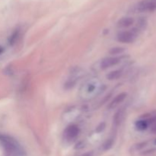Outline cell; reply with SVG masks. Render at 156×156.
Here are the masks:
<instances>
[{
    "instance_id": "obj_11",
    "label": "cell",
    "mask_w": 156,
    "mask_h": 156,
    "mask_svg": "<svg viewBox=\"0 0 156 156\" xmlns=\"http://www.w3.org/2000/svg\"><path fill=\"white\" fill-rule=\"evenodd\" d=\"M123 111H119L114 117V124H115V126H117L120 125V123H121L122 120H123Z\"/></svg>"
},
{
    "instance_id": "obj_9",
    "label": "cell",
    "mask_w": 156,
    "mask_h": 156,
    "mask_svg": "<svg viewBox=\"0 0 156 156\" xmlns=\"http://www.w3.org/2000/svg\"><path fill=\"white\" fill-rule=\"evenodd\" d=\"M122 76V71L121 70H114V71L111 72L107 75V79L108 80H116L118 79L120 76Z\"/></svg>"
},
{
    "instance_id": "obj_12",
    "label": "cell",
    "mask_w": 156,
    "mask_h": 156,
    "mask_svg": "<svg viewBox=\"0 0 156 156\" xmlns=\"http://www.w3.org/2000/svg\"><path fill=\"white\" fill-rule=\"evenodd\" d=\"M124 48L123 47H113L110 50L109 53L112 55H117V54H120V53H123L124 52Z\"/></svg>"
},
{
    "instance_id": "obj_5",
    "label": "cell",
    "mask_w": 156,
    "mask_h": 156,
    "mask_svg": "<svg viewBox=\"0 0 156 156\" xmlns=\"http://www.w3.org/2000/svg\"><path fill=\"white\" fill-rule=\"evenodd\" d=\"M120 62V59L118 57H106L104 58L101 62V68L102 69L112 67L114 66L117 65Z\"/></svg>"
},
{
    "instance_id": "obj_6",
    "label": "cell",
    "mask_w": 156,
    "mask_h": 156,
    "mask_svg": "<svg viewBox=\"0 0 156 156\" xmlns=\"http://www.w3.org/2000/svg\"><path fill=\"white\" fill-rule=\"evenodd\" d=\"M126 95H127V94H126V93L123 92V93H120V94H119L118 95L116 96V97L114 98V100L110 103V105L108 106L109 109H114V108H117L120 103H122V102L125 100V98H126Z\"/></svg>"
},
{
    "instance_id": "obj_15",
    "label": "cell",
    "mask_w": 156,
    "mask_h": 156,
    "mask_svg": "<svg viewBox=\"0 0 156 156\" xmlns=\"http://www.w3.org/2000/svg\"><path fill=\"white\" fill-rule=\"evenodd\" d=\"M81 156H93V152H86V153L83 154V155H82Z\"/></svg>"
},
{
    "instance_id": "obj_13",
    "label": "cell",
    "mask_w": 156,
    "mask_h": 156,
    "mask_svg": "<svg viewBox=\"0 0 156 156\" xmlns=\"http://www.w3.org/2000/svg\"><path fill=\"white\" fill-rule=\"evenodd\" d=\"M113 144H114V140L113 139H109V140H107L103 145V149L104 150H108V149H111L112 147Z\"/></svg>"
},
{
    "instance_id": "obj_16",
    "label": "cell",
    "mask_w": 156,
    "mask_h": 156,
    "mask_svg": "<svg viewBox=\"0 0 156 156\" xmlns=\"http://www.w3.org/2000/svg\"><path fill=\"white\" fill-rule=\"evenodd\" d=\"M3 52H4V48H3L2 47H1V46H0V55H1L2 53H3Z\"/></svg>"
},
{
    "instance_id": "obj_7",
    "label": "cell",
    "mask_w": 156,
    "mask_h": 156,
    "mask_svg": "<svg viewBox=\"0 0 156 156\" xmlns=\"http://www.w3.org/2000/svg\"><path fill=\"white\" fill-rule=\"evenodd\" d=\"M134 23V19L131 17H124L120 19L117 22V27H120V28H125V27H128L129 26L133 25Z\"/></svg>"
},
{
    "instance_id": "obj_2",
    "label": "cell",
    "mask_w": 156,
    "mask_h": 156,
    "mask_svg": "<svg viewBox=\"0 0 156 156\" xmlns=\"http://www.w3.org/2000/svg\"><path fill=\"white\" fill-rule=\"evenodd\" d=\"M139 32L140 31L136 28L133 29L132 30L122 31L117 35V40L123 44H130L136 39Z\"/></svg>"
},
{
    "instance_id": "obj_1",
    "label": "cell",
    "mask_w": 156,
    "mask_h": 156,
    "mask_svg": "<svg viewBox=\"0 0 156 156\" xmlns=\"http://www.w3.org/2000/svg\"><path fill=\"white\" fill-rule=\"evenodd\" d=\"M0 140L5 148L6 156H24V150L15 140L8 136H2Z\"/></svg>"
},
{
    "instance_id": "obj_17",
    "label": "cell",
    "mask_w": 156,
    "mask_h": 156,
    "mask_svg": "<svg viewBox=\"0 0 156 156\" xmlns=\"http://www.w3.org/2000/svg\"><path fill=\"white\" fill-rule=\"evenodd\" d=\"M154 144H155V145H156V140H155V142H154Z\"/></svg>"
},
{
    "instance_id": "obj_10",
    "label": "cell",
    "mask_w": 156,
    "mask_h": 156,
    "mask_svg": "<svg viewBox=\"0 0 156 156\" xmlns=\"http://www.w3.org/2000/svg\"><path fill=\"white\" fill-rule=\"evenodd\" d=\"M19 35H20V30L18 29L15 30L13 33L11 34V36L9 37V43L10 45H14L15 43L18 41V37H19Z\"/></svg>"
},
{
    "instance_id": "obj_3",
    "label": "cell",
    "mask_w": 156,
    "mask_h": 156,
    "mask_svg": "<svg viewBox=\"0 0 156 156\" xmlns=\"http://www.w3.org/2000/svg\"><path fill=\"white\" fill-rule=\"evenodd\" d=\"M138 12H152L156 11V0H143L136 5Z\"/></svg>"
},
{
    "instance_id": "obj_14",
    "label": "cell",
    "mask_w": 156,
    "mask_h": 156,
    "mask_svg": "<svg viewBox=\"0 0 156 156\" xmlns=\"http://www.w3.org/2000/svg\"><path fill=\"white\" fill-rule=\"evenodd\" d=\"M151 132H152V133L156 134V123H155V124L154 125V126L152 127V129H151Z\"/></svg>"
},
{
    "instance_id": "obj_8",
    "label": "cell",
    "mask_w": 156,
    "mask_h": 156,
    "mask_svg": "<svg viewBox=\"0 0 156 156\" xmlns=\"http://www.w3.org/2000/svg\"><path fill=\"white\" fill-rule=\"evenodd\" d=\"M135 125L138 130L143 131L147 129L149 126V123H148L147 120H140L136 122Z\"/></svg>"
},
{
    "instance_id": "obj_4",
    "label": "cell",
    "mask_w": 156,
    "mask_h": 156,
    "mask_svg": "<svg viewBox=\"0 0 156 156\" xmlns=\"http://www.w3.org/2000/svg\"><path fill=\"white\" fill-rule=\"evenodd\" d=\"M80 129L79 126L76 125H70L65 130V137L67 140H74L79 135Z\"/></svg>"
}]
</instances>
